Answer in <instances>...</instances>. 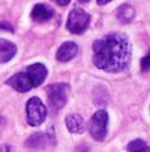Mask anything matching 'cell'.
Listing matches in <instances>:
<instances>
[{"label": "cell", "mask_w": 150, "mask_h": 152, "mask_svg": "<svg viewBox=\"0 0 150 152\" xmlns=\"http://www.w3.org/2000/svg\"><path fill=\"white\" fill-rule=\"evenodd\" d=\"M132 60V45L126 35L120 32L104 36L93 43V64L105 72H121Z\"/></svg>", "instance_id": "obj_1"}, {"label": "cell", "mask_w": 150, "mask_h": 152, "mask_svg": "<svg viewBox=\"0 0 150 152\" xmlns=\"http://www.w3.org/2000/svg\"><path fill=\"white\" fill-rule=\"evenodd\" d=\"M134 15H136L134 8H133L132 5H129V4H122V5H120V7L117 8V11H116L117 19H118L121 23H124V24H126V23H129V21H132L133 19H134Z\"/></svg>", "instance_id": "obj_12"}, {"label": "cell", "mask_w": 150, "mask_h": 152, "mask_svg": "<svg viewBox=\"0 0 150 152\" xmlns=\"http://www.w3.org/2000/svg\"><path fill=\"white\" fill-rule=\"evenodd\" d=\"M128 151H150V148L146 147V143L144 140H133L128 144Z\"/></svg>", "instance_id": "obj_13"}, {"label": "cell", "mask_w": 150, "mask_h": 152, "mask_svg": "<svg viewBox=\"0 0 150 152\" xmlns=\"http://www.w3.org/2000/svg\"><path fill=\"white\" fill-rule=\"evenodd\" d=\"M141 69H142V71H148V69H150V51H149L148 55L144 56L142 60H141Z\"/></svg>", "instance_id": "obj_14"}, {"label": "cell", "mask_w": 150, "mask_h": 152, "mask_svg": "<svg viewBox=\"0 0 150 152\" xmlns=\"http://www.w3.org/2000/svg\"><path fill=\"white\" fill-rule=\"evenodd\" d=\"M16 55V45L12 42L0 39V64L9 61Z\"/></svg>", "instance_id": "obj_11"}, {"label": "cell", "mask_w": 150, "mask_h": 152, "mask_svg": "<svg viewBox=\"0 0 150 152\" xmlns=\"http://www.w3.org/2000/svg\"><path fill=\"white\" fill-rule=\"evenodd\" d=\"M53 16H55V11L47 4H36L31 12L32 20L37 21V23L48 21L49 19H52Z\"/></svg>", "instance_id": "obj_9"}, {"label": "cell", "mask_w": 150, "mask_h": 152, "mask_svg": "<svg viewBox=\"0 0 150 152\" xmlns=\"http://www.w3.org/2000/svg\"><path fill=\"white\" fill-rule=\"evenodd\" d=\"M113 1V0H97V4L98 5H104V4H108V3Z\"/></svg>", "instance_id": "obj_17"}, {"label": "cell", "mask_w": 150, "mask_h": 152, "mask_svg": "<svg viewBox=\"0 0 150 152\" xmlns=\"http://www.w3.org/2000/svg\"><path fill=\"white\" fill-rule=\"evenodd\" d=\"M47 68L41 63H35L27 67L24 72L13 75L7 80V84L11 86L17 92H28L33 87H39L47 77Z\"/></svg>", "instance_id": "obj_2"}, {"label": "cell", "mask_w": 150, "mask_h": 152, "mask_svg": "<svg viewBox=\"0 0 150 152\" xmlns=\"http://www.w3.org/2000/svg\"><path fill=\"white\" fill-rule=\"evenodd\" d=\"M53 1L57 3L58 5H63V7H64V5H68L69 4V1H71V0H53Z\"/></svg>", "instance_id": "obj_16"}, {"label": "cell", "mask_w": 150, "mask_h": 152, "mask_svg": "<svg viewBox=\"0 0 150 152\" xmlns=\"http://www.w3.org/2000/svg\"><path fill=\"white\" fill-rule=\"evenodd\" d=\"M108 112L104 110L97 111L89 121V134L97 142H102L108 135Z\"/></svg>", "instance_id": "obj_5"}, {"label": "cell", "mask_w": 150, "mask_h": 152, "mask_svg": "<svg viewBox=\"0 0 150 152\" xmlns=\"http://www.w3.org/2000/svg\"><path fill=\"white\" fill-rule=\"evenodd\" d=\"M47 118V108L39 97H31L27 103V121L29 126L37 127L44 123Z\"/></svg>", "instance_id": "obj_6"}, {"label": "cell", "mask_w": 150, "mask_h": 152, "mask_svg": "<svg viewBox=\"0 0 150 152\" xmlns=\"http://www.w3.org/2000/svg\"><path fill=\"white\" fill-rule=\"evenodd\" d=\"M65 124L72 134H82L85 131V121L79 113H69L65 118Z\"/></svg>", "instance_id": "obj_10"}, {"label": "cell", "mask_w": 150, "mask_h": 152, "mask_svg": "<svg viewBox=\"0 0 150 152\" xmlns=\"http://www.w3.org/2000/svg\"><path fill=\"white\" fill-rule=\"evenodd\" d=\"M55 139L53 135L49 134H35L32 136L28 137V140L25 142V145L31 150H43L47 144H53Z\"/></svg>", "instance_id": "obj_7"}, {"label": "cell", "mask_w": 150, "mask_h": 152, "mask_svg": "<svg viewBox=\"0 0 150 152\" xmlns=\"http://www.w3.org/2000/svg\"><path fill=\"white\" fill-rule=\"evenodd\" d=\"M47 95H48V105H49V110L52 111L53 113H56L65 105L66 100H68L69 86L65 83L52 84V86H49L47 88Z\"/></svg>", "instance_id": "obj_3"}, {"label": "cell", "mask_w": 150, "mask_h": 152, "mask_svg": "<svg viewBox=\"0 0 150 152\" xmlns=\"http://www.w3.org/2000/svg\"><path fill=\"white\" fill-rule=\"evenodd\" d=\"M90 23V15L81 8H73L68 15L66 28L72 34H82Z\"/></svg>", "instance_id": "obj_4"}, {"label": "cell", "mask_w": 150, "mask_h": 152, "mask_svg": "<svg viewBox=\"0 0 150 152\" xmlns=\"http://www.w3.org/2000/svg\"><path fill=\"white\" fill-rule=\"evenodd\" d=\"M0 29H7V31H9V32L13 31L12 26H9L8 23H0Z\"/></svg>", "instance_id": "obj_15"}, {"label": "cell", "mask_w": 150, "mask_h": 152, "mask_svg": "<svg viewBox=\"0 0 150 152\" xmlns=\"http://www.w3.org/2000/svg\"><path fill=\"white\" fill-rule=\"evenodd\" d=\"M79 1H80V3H88L89 0H79Z\"/></svg>", "instance_id": "obj_18"}, {"label": "cell", "mask_w": 150, "mask_h": 152, "mask_svg": "<svg viewBox=\"0 0 150 152\" xmlns=\"http://www.w3.org/2000/svg\"><path fill=\"white\" fill-rule=\"evenodd\" d=\"M79 52V47H77L76 43L73 42H65L64 44L60 45V48L57 50V53H56V58H57L58 61L61 63H65V61H69L74 58Z\"/></svg>", "instance_id": "obj_8"}]
</instances>
